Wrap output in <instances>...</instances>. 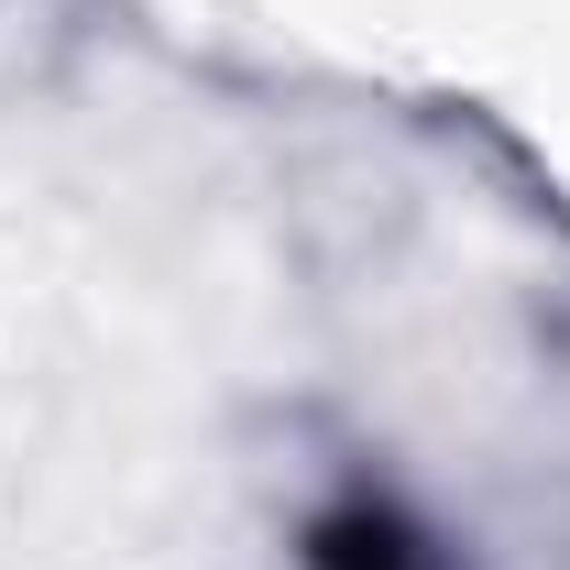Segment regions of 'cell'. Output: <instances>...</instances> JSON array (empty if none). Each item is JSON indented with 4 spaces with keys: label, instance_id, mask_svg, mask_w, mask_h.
<instances>
[{
    "label": "cell",
    "instance_id": "1",
    "mask_svg": "<svg viewBox=\"0 0 570 570\" xmlns=\"http://www.w3.org/2000/svg\"><path fill=\"white\" fill-rule=\"evenodd\" d=\"M318 570H439V560H428L395 515H330L318 527Z\"/></svg>",
    "mask_w": 570,
    "mask_h": 570
}]
</instances>
